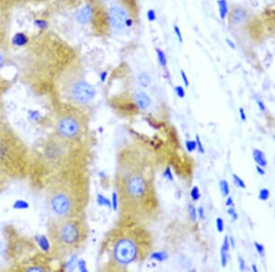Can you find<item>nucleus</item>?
Returning <instances> with one entry per match:
<instances>
[{
	"label": "nucleus",
	"mask_w": 275,
	"mask_h": 272,
	"mask_svg": "<svg viewBox=\"0 0 275 272\" xmlns=\"http://www.w3.org/2000/svg\"><path fill=\"white\" fill-rule=\"evenodd\" d=\"M58 1L61 2V3H64V4H72L76 0H58Z\"/></svg>",
	"instance_id": "obj_48"
},
{
	"label": "nucleus",
	"mask_w": 275,
	"mask_h": 272,
	"mask_svg": "<svg viewBox=\"0 0 275 272\" xmlns=\"http://www.w3.org/2000/svg\"><path fill=\"white\" fill-rule=\"evenodd\" d=\"M156 54H157V59H158L159 64H160V65L162 67L165 68L167 66V63L168 62H167V57L165 55L164 51L157 48L156 49Z\"/></svg>",
	"instance_id": "obj_16"
},
{
	"label": "nucleus",
	"mask_w": 275,
	"mask_h": 272,
	"mask_svg": "<svg viewBox=\"0 0 275 272\" xmlns=\"http://www.w3.org/2000/svg\"><path fill=\"white\" fill-rule=\"evenodd\" d=\"M196 148L198 149V152L201 154H204L205 153V148H204V146L203 144L201 142L200 137L198 135H196Z\"/></svg>",
	"instance_id": "obj_29"
},
{
	"label": "nucleus",
	"mask_w": 275,
	"mask_h": 272,
	"mask_svg": "<svg viewBox=\"0 0 275 272\" xmlns=\"http://www.w3.org/2000/svg\"><path fill=\"white\" fill-rule=\"evenodd\" d=\"M227 42L229 43V46L231 47L232 49H235V45H234L233 42H231L230 40H229V39H228V40H227Z\"/></svg>",
	"instance_id": "obj_51"
},
{
	"label": "nucleus",
	"mask_w": 275,
	"mask_h": 272,
	"mask_svg": "<svg viewBox=\"0 0 275 272\" xmlns=\"http://www.w3.org/2000/svg\"><path fill=\"white\" fill-rule=\"evenodd\" d=\"M229 246H230V244H229V236H225L224 237V242H223V245H222V248H221V249H223V250H225V251H229Z\"/></svg>",
	"instance_id": "obj_37"
},
{
	"label": "nucleus",
	"mask_w": 275,
	"mask_h": 272,
	"mask_svg": "<svg viewBox=\"0 0 275 272\" xmlns=\"http://www.w3.org/2000/svg\"><path fill=\"white\" fill-rule=\"evenodd\" d=\"M220 190H221V193L226 196H229V193H230V189H229V183L226 180H222L220 182Z\"/></svg>",
	"instance_id": "obj_20"
},
{
	"label": "nucleus",
	"mask_w": 275,
	"mask_h": 272,
	"mask_svg": "<svg viewBox=\"0 0 275 272\" xmlns=\"http://www.w3.org/2000/svg\"><path fill=\"white\" fill-rule=\"evenodd\" d=\"M51 211L60 217L70 216L73 211V200L69 194L64 191H56L50 198Z\"/></svg>",
	"instance_id": "obj_5"
},
{
	"label": "nucleus",
	"mask_w": 275,
	"mask_h": 272,
	"mask_svg": "<svg viewBox=\"0 0 275 272\" xmlns=\"http://www.w3.org/2000/svg\"><path fill=\"white\" fill-rule=\"evenodd\" d=\"M186 147H187V152L193 153L194 150H196V141L187 140V142H186Z\"/></svg>",
	"instance_id": "obj_25"
},
{
	"label": "nucleus",
	"mask_w": 275,
	"mask_h": 272,
	"mask_svg": "<svg viewBox=\"0 0 275 272\" xmlns=\"http://www.w3.org/2000/svg\"><path fill=\"white\" fill-rule=\"evenodd\" d=\"M147 19L149 22H154L156 20V12L154 10H149L147 12Z\"/></svg>",
	"instance_id": "obj_32"
},
{
	"label": "nucleus",
	"mask_w": 275,
	"mask_h": 272,
	"mask_svg": "<svg viewBox=\"0 0 275 272\" xmlns=\"http://www.w3.org/2000/svg\"><path fill=\"white\" fill-rule=\"evenodd\" d=\"M188 211H189V216L192 219V221L196 222L197 219V211L193 204H189L188 206Z\"/></svg>",
	"instance_id": "obj_22"
},
{
	"label": "nucleus",
	"mask_w": 275,
	"mask_h": 272,
	"mask_svg": "<svg viewBox=\"0 0 275 272\" xmlns=\"http://www.w3.org/2000/svg\"><path fill=\"white\" fill-rule=\"evenodd\" d=\"M77 267L79 268L80 271H88L87 270V267H86V262L84 261V259H80L79 261L77 262Z\"/></svg>",
	"instance_id": "obj_34"
},
{
	"label": "nucleus",
	"mask_w": 275,
	"mask_h": 272,
	"mask_svg": "<svg viewBox=\"0 0 275 272\" xmlns=\"http://www.w3.org/2000/svg\"><path fill=\"white\" fill-rule=\"evenodd\" d=\"M163 176H164L166 179L171 180V182H173V180H174V177H173V172L171 171V168H170V167L165 169V171L163 172Z\"/></svg>",
	"instance_id": "obj_31"
},
{
	"label": "nucleus",
	"mask_w": 275,
	"mask_h": 272,
	"mask_svg": "<svg viewBox=\"0 0 275 272\" xmlns=\"http://www.w3.org/2000/svg\"><path fill=\"white\" fill-rule=\"evenodd\" d=\"M218 7H219V13L220 19L222 20H226L229 15V8L227 0H219L218 1Z\"/></svg>",
	"instance_id": "obj_13"
},
{
	"label": "nucleus",
	"mask_w": 275,
	"mask_h": 272,
	"mask_svg": "<svg viewBox=\"0 0 275 272\" xmlns=\"http://www.w3.org/2000/svg\"><path fill=\"white\" fill-rule=\"evenodd\" d=\"M228 214H229V216H231V217H232V219H233L234 221L238 219V214L236 213L235 209H234L232 206H230V207L228 209Z\"/></svg>",
	"instance_id": "obj_36"
},
{
	"label": "nucleus",
	"mask_w": 275,
	"mask_h": 272,
	"mask_svg": "<svg viewBox=\"0 0 275 272\" xmlns=\"http://www.w3.org/2000/svg\"><path fill=\"white\" fill-rule=\"evenodd\" d=\"M63 89L65 96L78 105H85L92 101L97 94L95 86L84 80L76 71L66 74Z\"/></svg>",
	"instance_id": "obj_2"
},
{
	"label": "nucleus",
	"mask_w": 275,
	"mask_h": 272,
	"mask_svg": "<svg viewBox=\"0 0 275 272\" xmlns=\"http://www.w3.org/2000/svg\"><path fill=\"white\" fill-rule=\"evenodd\" d=\"M174 90H175V93H176L178 97L185 98V97H186V91H185V89H184L182 86H181V85H176L174 87Z\"/></svg>",
	"instance_id": "obj_30"
},
{
	"label": "nucleus",
	"mask_w": 275,
	"mask_h": 272,
	"mask_svg": "<svg viewBox=\"0 0 275 272\" xmlns=\"http://www.w3.org/2000/svg\"><path fill=\"white\" fill-rule=\"evenodd\" d=\"M232 176H233L234 183L236 184L237 186L242 188V189L246 188V184H245V182L242 179H240L237 174H233Z\"/></svg>",
	"instance_id": "obj_24"
},
{
	"label": "nucleus",
	"mask_w": 275,
	"mask_h": 272,
	"mask_svg": "<svg viewBox=\"0 0 275 272\" xmlns=\"http://www.w3.org/2000/svg\"><path fill=\"white\" fill-rule=\"evenodd\" d=\"M238 264H239V270L245 271L246 270V262L243 258H238Z\"/></svg>",
	"instance_id": "obj_39"
},
{
	"label": "nucleus",
	"mask_w": 275,
	"mask_h": 272,
	"mask_svg": "<svg viewBox=\"0 0 275 272\" xmlns=\"http://www.w3.org/2000/svg\"><path fill=\"white\" fill-rule=\"evenodd\" d=\"M138 83L142 88H147L151 83V77L148 73H140L138 76Z\"/></svg>",
	"instance_id": "obj_15"
},
{
	"label": "nucleus",
	"mask_w": 275,
	"mask_h": 272,
	"mask_svg": "<svg viewBox=\"0 0 275 272\" xmlns=\"http://www.w3.org/2000/svg\"><path fill=\"white\" fill-rule=\"evenodd\" d=\"M58 236L62 243H64L66 246L76 245L81 238V230H80L79 226L75 222H65L59 227Z\"/></svg>",
	"instance_id": "obj_6"
},
{
	"label": "nucleus",
	"mask_w": 275,
	"mask_h": 272,
	"mask_svg": "<svg viewBox=\"0 0 275 272\" xmlns=\"http://www.w3.org/2000/svg\"><path fill=\"white\" fill-rule=\"evenodd\" d=\"M228 21L230 28L240 33L252 44H261L267 33L261 16L254 14L243 6H234L229 10Z\"/></svg>",
	"instance_id": "obj_1"
},
{
	"label": "nucleus",
	"mask_w": 275,
	"mask_h": 272,
	"mask_svg": "<svg viewBox=\"0 0 275 272\" xmlns=\"http://www.w3.org/2000/svg\"><path fill=\"white\" fill-rule=\"evenodd\" d=\"M220 254H221V265H222V267H226L227 263H228V252L221 249Z\"/></svg>",
	"instance_id": "obj_28"
},
{
	"label": "nucleus",
	"mask_w": 275,
	"mask_h": 272,
	"mask_svg": "<svg viewBox=\"0 0 275 272\" xmlns=\"http://www.w3.org/2000/svg\"><path fill=\"white\" fill-rule=\"evenodd\" d=\"M256 171L260 175H264L265 174V171L262 169V167L259 166V165H257Z\"/></svg>",
	"instance_id": "obj_46"
},
{
	"label": "nucleus",
	"mask_w": 275,
	"mask_h": 272,
	"mask_svg": "<svg viewBox=\"0 0 275 272\" xmlns=\"http://www.w3.org/2000/svg\"><path fill=\"white\" fill-rule=\"evenodd\" d=\"M239 115H240V118L242 121L246 120V114H245V111H244L242 107L239 108Z\"/></svg>",
	"instance_id": "obj_43"
},
{
	"label": "nucleus",
	"mask_w": 275,
	"mask_h": 272,
	"mask_svg": "<svg viewBox=\"0 0 275 272\" xmlns=\"http://www.w3.org/2000/svg\"><path fill=\"white\" fill-rule=\"evenodd\" d=\"M146 189V183L144 179L140 176H134L129 180L127 185L128 193L133 197H140L145 193Z\"/></svg>",
	"instance_id": "obj_10"
},
{
	"label": "nucleus",
	"mask_w": 275,
	"mask_h": 272,
	"mask_svg": "<svg viewBox=\"0 0 275 272\" xmlns=\"http://www.w3.org/2000/svg\"><path fill=\"white\" fill-rule=\"evenodd\" d=\"M27 270H28V271H43V268H42V267H29Z\"/></svg>",
	"instance_id": "obj_47"
},
{
	"label": "nucleus",
	"mask_w": 275,
	"mask_h": 272,
	"mask_svg": "<svg viewBox=\"0 0 275 272\" xmlns=\"http://www.w3.org/2000/svg\"><path fill=\"white\" fill-rule=\"evenodd\" d=\"M12 139L0 138V166L18 170V166L20 167V148Z\"/></svg>",
	"instance_id": "obj_3"
},
{
	"label": "nucleus",
	"mask_w": 275,
	"mask_h": 272,
	"mask_svg": "<svg viewBox=\"0 0 275 272\" xmlns=\"http://www.w3.org/2000/svg\"><path fill=\"white\" fill-rule=\"evenodd\" d=\"M173 31H174V33L175 35L177 36L178 41L180 43H182L184 40H182V33H181V29L178 27L177 25H174L173 26Z\"/></svg>",
	"instance_id": "obj_33"
},
{
	"label": "nucleus",
	"mask_w": 275,
	"mask_h": 272,
	"mask_svg": "<svg viewBox=\"0 0 275 272\" xmlns=\"http://www.w3.org/2000/svg\"><path fill=\"white\" fill-rule=\"evenodd\" d=\"M257 104H258V106L261 111H265L266 107L264 104H263V102L261 101V100H257Z\"/></svg>",
	"instance_id": "obj_44"
},
{
	"label": "nucleus",
	"mask_w": 275,
	"mask_h": 272,
	"mask_svg": "<svg viewBox=\"0 0 275 272\" xmlns=\"http://www.w3.org/2000/svg\"><path fill=\"white\" fill-rule=\"evenodd\" d=\"M2 126H3V115H2V112L0 110V130H1Z\"/></svg>",
	"instance_id": "obj_50"
},
{
	"label": "nucleus",
	"mask_w": 275,
	"mask_h": 272,
	"mask_svg": "<svg viewBox=\"0 0 275 272\" xmlns=\"http://www.w3.org/2000/svg\"><path fill=\"white\" fill-rule=\"evenodd\" d=\"M226 205H227V206H229V207H230V206H233V199L231 198V197H228L227 201H226Z\"/></svg>",
	"instance_id": "obj_45"
},
{
	"label": "nucleus",
	"mask_w": 275,
	"mask_h": 272,
	"mask_svg": "<svg viewBox=\"0 0 275 272\" xmlns=\"http://www.w3.org/2000/svg\"><path fill=\"white\" fill-rule=\"evenodd\" d=\"M252 156L254 161L256 162L257 164L259 166L264 167L267 166V160H266L265 156H264V153H262L260 149H254L253 153H252Z\"/></svg>",
	"instance_id": "obj_14"
},
{
	"label": "nucleus",
	"mask_w": 275,
	"mask_h": 272,
	"mask_svg": "<svg viewBox=\"0 0 275 272\" xmlns=\"http://www.w3.org/2000/svg\"><path fill=\"white\" fill-rule=\"evenodd\" d=\"M107 75H108V74H107V72H102L101 74H100V81L102 82V83H105L106 82V80H107Z\"/></svg>",
	"instance_id": "obj_41"
},
{
	"label": "nucleus",
	"mask_w": 275,
	"mask_h": 272,
	"mask_svg": "<svg viewBox=\"0 0 275 272\" xmlns=\"http://www.w3.org/2000/svg\"><path fill=\"white\" fill-rule=\"evenodd\" d=\"M97 203H98V205H100V206H106V207L112 208V203H111V202H110L106 196H104L103 194H98Z\"/></svg>",
	"instance_id": "obj_18"
},
{
	"label": "nucleus",
	"mask_w": 275,
	"mask_h": 272,
	"mask_svg": "<svg viewBox=\"0 0 275 272\" xmlns=\"http://www.w3.org/2000/svg\"><path fill=\"white\" fill-rule=\"evenodd\" d=\"M136 105L140 108V110H147L151 105V99L150 97L145 92L136 93L134 97Z\"/></svg>",
	"instance_id": "obj_12"
},
{
	"label": "nucleus",
	"mask_w": 275,
	"mask_h": 272,
	"mask_svg": "<svg viewBox=\"0 0 275 272\" xmlns=\"http://www.w3.org/2000/svg\"><path fill=\"white\" fill-rule=\"evenodd\" d=\"M274 139H275V137H274Z\"/></svg>",
	"instance_id": "obj_53"
},
{
	"label": "nucleus",
	"mask_w": 275,
	"mask_h": 272,
	"mask_svg": "<svg viewBox=\"0 0 275 272\" xmlns=\"http://www.w3.org/2000/svg\"><path fill=\"white\" fill-rule=\"evenodd\" d=\"M150 258L157 260V261H160V262H163L168 258V253L165 251H157V252L151 254Z\"/></svg>",
	"instance_id": "obj_19"
},
{
	"label": "nucleus",
	"mask_w": 275,
	"mask_h": 272,
	"mask_svg": "<svg viewBox=\"0 0 275 272\" xmlns=\"http://www.w3.org/2000/svg\"><path fill=\"white\" fill-rule=\"evenodd\" d=\"M191 197L193 201H198L201 197L200 192H199V188L197 186H194L193 189L191 191Z\"/></svg>",
	"instance_id": "obj_21"
},
{
	"label": "nucleus",
	"mask_w": 275,
	"mask_h": 272,
	"mask_svg": "<svg viewBox=\"0 0 275 272\" xmlns=\"http://www.w3.org/2000/svg\"><path fill=\"white\" fill-rule=\"evenodd\" d=\"M254 246L256 248L257 252L260 254L261 256H263L264 255V247L261 244H259L258 242H255L254 243Z\"/></svg>",
	"instance_id": "obj_38"
},
{
	"label": "nucleus",
	"mask_w": 275,
	"mask_h": 272,
	"mask_svg": "<svg viewBox=\"0 0 275 272\" xmlns=\"http://www.w3.org/2000/svg\"><path fill=\"white\" fill-rule=\"evenodd\" d=\"M94 13H95V6L87 4L77 11L75 18L78 23L81 25H86L92 21Z\"/></svg>",
	"instance_id": "obj_11"
},
{
	"label": "nucleus",
	"mask_w": 275,
	"mask_h": 272,
	"mask_svg": "<svg viewBox=\"0 0 275 272\" xmlns=\"http://www.w3.org/2000/svg\"><path fill=\"white\" fill-rule=\"evenodd\" d=\"M81 126L78 120L72 115L63 116L57 123V132L64 139H72L78 136Z\"/></svg>",
	"instance_id": "obj_7"
},
{
	"label": "nucleus",
	"mask_w": 275,
	"mask_h": 272,
	"mask_svg": "<svg viewBox=\"0 0 275 272\" xmlns=\"http://www.w3.org/2000/svg\"><path fill=\"white\" fill-rule=\"evenodd\" d=\"M216 225H217V229H218L219 233H222L224 231V221H223L222 218L218 217L217 220H216Z\"/></svg>",
	"instance_id": "obj_27"
},
{
	"label": "nucleus",
	"mask_w": 275,
	"mask_h": 272,
	"mask_svg": "<svg viewBox=\"0 0 275 272\" xmlns=\"http://www.w3.org/2000/svg\"><path fill=\"white\" fill-rule=\"evenodd\" d=\"M252 271H254V272H258L259 271V270H258V267H257V266L256 265H255V264H253V265H252Z\"/></svg>",
	"instance_id": "obj_52"
},
{
	"label": "nucleus",
	"mask_w": 275,
	"mask_h": 272,
	"mask_svg": "<svg viewBox=\"0 0 275 272\" xmlns=\"http://www.w3.org/2000/svg\"><path fill=\"white\" fill-rule=\"evenodd\" d=\"M130 16L121 6H112L108 10V19L111 28L116 32L126 29V20Z\"/></svg>",
	"instance_id": "obj_8"
},
{
	"label": "nucleus",
	"mask_w": 275,
	"mask_h": 272,
	"mask_svg": "<svg viewBox=\"0 0 275 272\" xmlns=\"http://www.w3.org/2000/svg\"><path fill=\"white\" fill-rule=\"evenodd\" d=\"M204 209L203 207H199L197 209V215L200 217V219H204L205 218V214H204Z\"/></svg>",
	"instance_id": "obj_42"
},
{
	"label": "nucleus",
	"mask_w": 275,
	"mask_h": 272,
	"mask_svg": "<svg viewBox=\"0 0 275 272\" xmlns=\"http://www.w3.org/2000/svg\"><path fill=\"white\" fill-rule=\"evenodd\" d=\"M229 244L232 247V248H235V242H234V238L232 236L229 237Z\"/></svg>",
	"instance_id": "obj_49"
},
{
	"label": "nucleus",
	"mask_w": 275,
	"mask_h": 272,
	"mask_svg": "<svg viewBox=\"0 0 275 272\" xmlns=\"http://www.w3.org/2000/svg\"><path fill=\"white\" fill-rule=\"evenodd\" d=\"M111 203H112L113 210L114 211H117L118 202H117V194L116 192H114L112 194V201H111Z\"/></svg>",
	"instance_id": "obj_35"
},
{
	"label": "nucleus",
	"mask_w": 275,
	"mask_h": 272,
	"mask_svg": "<svg viewBox=\"0 0 275 272\" xmlns=\"http://www.w3.org/2000/svg\"><path fill=\"white\" fill-rule=\"evenodd\" d=\"M36 240H37L38 244L40 245L41 249L43 251H48L50 249V243H49V241L44 235L36 236Z\"/></svg>",
	"instance_id": "obj_17"
},
{
	"label": "nucleus",
	"mask_w": 275,
	"mask_h": 272,
	"mask_svg": "<svg viewBox=\"0 0 275 272\" xmlns=\"http://www.w3.org/2000/svg\"><path fill=\"white\" fill-rule=\"evenodd\" d=\"M270 196V191L266 188H263L259 193V199L261 201H267Z\"/></svg>",
	"instance_id": "obj_23"
},
{
	"label": "nucleus",
	"mask_w": 275,
	"mask_h": 272,
	"mask_svg": "<svg viewBox=\"0 0 275 272\" xmlns=\"http://www.w3.org/2000/svg\"><path fill=\"white\" fill-rule=\"evenodd\" d=\"M181 76H182V82L185 83V86H186V87H188V86H189V80L187 78V74L185 73L184 70L181 71Z\"/></svg>",
	"instance_id": "obj_40"
},
{
	"label": "nucleus",
	"mask_w": 275,
	"mask_h": 272,
	"mask_svg": "<svg viewBox=\"0 0 275 272\" xmlns=\"http://www.w3.org/2000/svg\"><path fill=\"white\" fill-rule=\"evenodd\" d=\"M260 16L264 24L267 35H270L275 40V4L266 8Z\"/></svg>",
	"instance_id": "obj_9"
},
{
	"label": "nucleus",
	"mask_w": 275,
	"mask_h": 272,
	"mask_svg": "<svg viewBox=\"0 0 275 272\" xmlns=\"http://www.w3.org/2000/svg\"><path fill=\"white\" fill-rule=\"evenodd\" d=\"M113 255L117 262L121 265H128L135 261L138 256V249L132 240L123 238L117 241Z\"/></svg>",
	"instance_id": "obj_4"
},
{
	"label": "nucleus",
	"mask_w": 275,
	"mask_h": 272,
	"mask_svg": "<svg viewBox=\"0 0 275 272\" xmlns=\"http://www.w3.org/2000/svg\"><path fill=\"white\" fill-rule=\"evenodd\" d=\"M6 62H7V55H6L5 51L0 47V69L4 67Z\"/></svg>",
	"instance_id": "obj_26"
}]
</instances>
